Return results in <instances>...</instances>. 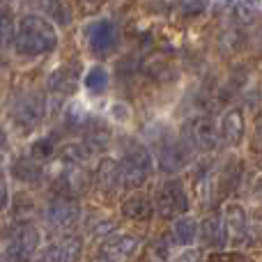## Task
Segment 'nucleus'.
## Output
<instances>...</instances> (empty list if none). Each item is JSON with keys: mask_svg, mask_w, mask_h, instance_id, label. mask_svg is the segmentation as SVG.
Masks as SVG:
<instances>
[{"mask_svg": "<svg viewBox=\"0 0 262 262\" xmlns=\"http://www.w3.org/2000/svg\"><path fill=\"white\" fill-rule=\"evenodd\" d=\"M14 46L21 55H41L58 46V35L53 26L41 16H23L16 28Z\"/></svg>", "mask_w": 262, "mask_h": 262, "instance_id": "nucleus-1", "label": "nucleus"}, {"mask_svg": "<svg viewBox=\"0 0 262 262\" xmlns=\"http://www.w3.org/2000/svg\"><path fill=\"white\" fill-rule=\"evenodd\" d=\"M149 168H152V159H149L147 149L140 143H127L124 157L118 161L120 189H136V186L145 184Z\"/></svg>", "mask_w": 262, "mask_h": 262, "instance_id": "nucleus-2", "label": "nucleus"}, {"mask_svg": "<svg viewBox=\"0 0 262 262\" xmlns=\"http://www.w3.org/2000/svg\"><path fill=\"white\" fill-rule=\"evenodd\" d=\"M189 209L186 191L180 180H170L157 191V212L163 219H175Z\"/></svg>", "mask_w": 262, "mask_h": 262, "instance_id": "nucleus-3", "label": "nucleus"}, {"mask_svg": "<svg viewBox=\"0 0 262 262\" xmlns=\"http://www.w3.org/2000/svg\"><path fill=\"white\" fill-rule=\"evenodd\" d=\"M37 246H39V232L32 226H21L9 239L5 258L7 262H28L37 251Z\"/></svg>", "mask_w": 262, "mask_h": 262, "instance_id": "nucleus-4", "label": "nucleus"}, {"mask_svg": "<svg viewBox=\"0 0 262 262\" xmlns=\"http://www.w3.org/2000/svg\"><path fill=\"white\" fill-rule=\"evenodd\" d=\"M184 136L189 140L191 147H195L198 152H212L216 149L219 134L216 127L209 118H193L184 124Z\"/></svg>", "mask_w": 262, "mask_h": 262, "instance_id": "nucleus-5", "label": "nucleus"}, {"mask_svg": "<svg viewBox=\"0 0 262 262\" xmlns=\"http://www.w3.org/2000/svg\"><path fill=\"white\" fill-rule=\"evenodd\" d=\"M138 249H140V242L136 237L115 235L99 246V258L104 262H124V260L134 258Z\"/></svg>", "mask_w": 262, "mask_h": 262, "instance_id": "nucleus-6", "label": "nucleus"}, {"mask_svg": "<svg viewBox=\"0 0 262 262\" xmlns=\"http://www.w3.org/2000/svg\"><path fill=\"white\" fill-rule=\"evenodd\" d=\"M46 216L53 226L58 228H72L74 223L81 216V205L74 198H67V195H60V198H53L46 209Z\"/></svg>", "mask_w": 262, "mask_h": 262, "instance_id": "nucleus-7", "label": "nucleus"}, {"mask_svg": "<svg viewBox=\"0 0 262 262\" xmlns=\"http://www.w3.org/2000/svg\"><path fill=\"white\" fill-rule=\"evenodd\" d=\"M221 219H223V230H226V242H230V244H242L246 237V230H249L244 207H239V205H228Z\"/></svg>", "mask_w": 262, "mask_h": 262, "instance_id": "nucleus-8", "label": "nucleus"}, {"mask_svg": "<svg viewBox=\"0 0 262 262\" xmlns=\"http://www.w3.org/2000/svg\"><path fill=\"white\" fill-rule=\"evenodd\" d=\"M115 39H118V32H115V26L108 18L95 21L88 28V41H90V49L95 53H108L115 46Z\"/></svg>", "mask_w": 262, "mask_h": 262, "instance_id": "nucleus-9", "label": "nucleus"}, {"mask_svg": "<svg viewBox=\"0 0 262 262\" xmlns=\"http://www.w3.org/2000/svg\"><path fill=\"white\" fill-rule=\"evenodd\" d=\"M189 163V149L180 140H168L159 152V166L163 172H180L182 168Z\"/></svg>", "mask_w": 262, "mask_h": 262, "instance_id": "nucleus-10", "label": "nucleus"}, {"mask_svg": "<svg viewBox=\"0 0 262 262\" xmlns=\"http://www.w3.org/2000/svg\"><path fill=\"white\" fill-rule=\"evenodd\" d=\"M81 239L78 237H62L51 244L44 253V262H76L81 258Z\"/></svg>", "mask_w": 262, "mask_h": 262, "instance_id": "nucleus-11", "label": "nucleus"}, {"mask_svg": "<svg viewBox=\"0 0 262 262\" xmlns=\"http://www.w3.org/2000/svg\"><path fill=\"white\" fill-rule=\"evenodd\" d=\"M244 113L239 108H230L226 115H223V122H221V136L228 145H239L242 138H244Z\"/></svg>", "mask_w": 262, "mask_h": 262, "instance_id": "nucleus-12", "label": "nucleus"}, {"mask_svg": "<svg viewBox=\"0 0 262 262\" xmlns=\"http://www.w3.org/2000/svg\"><path fill=\"white\" fill-rule=\"evenodd\" d=\"M41 118H44V104H41L39 97H28V99H23L18 104V108H16L18 127L32 129L41 122Z\"/></svg>", "mask_w": 262, "mask_h": 262, "instance_id": "nucleus-13", "label": "nucleus"}, {"mask_svg": "<svg viewBox=\"0 0 262 262\" xmlns=\"http://www.w3.org/2000/svg\"><path fill=\"white\" fill-rule=\"evenodd\" d=\"M226 9L232 21L246 26V23H253L255 18H258L260 5H258V0H228Z\"/></svg>", "mask_w": 262, "mask_h": 262, "instance_id": "nucleus-14", "label": "nucleus"}, {"mask_svg": "<svg viewBox=\"0 0 262 262\" xmlns=\"http://www.w3.org/2000/svg\"><path fill=\"white\" fill-rule=\"evenodd\" d=\"M203 239L212 249H223L226 242V230H223V219L221 216H209L203 223Z\"/></svg>", "mask_w": 262, "mask_h": 262, "instance_id": "nucleus-15", "label": "nucleus"}, {"mask_svg": "<svg viewBox=\"0 0 262 262\" xmlns=\"http://www.w3.org/2000/svg\"><path fill=\"white\" fill-rule=\"evenodd\" d=\"M122 214L127 219H134V221H147L154 214V205L143 195H134L122 205Z\"/></svg>", "mask_w": 262, "mask_h": 262, "instance_id": "nucleus-16", "label": "nucleus"}, {"mask_svg": "<svg viewBox=\"0 0 262 262\" xmlns=\"http://www.w3.org/2000/svg\"><path fill=\"white\" fill-rule=\"evenodd\" d=\"M97 180L104 189L115 191L120 189V170H118V161L115 159H104L99 163V170H97Z\"/></svg>", "mask_w": 262, "mask_h": 262, "instance_id": "nucleus-17", "label": "nucleus"}, {"mask_svg": "<svg viewBox=\"0 0 262 262\" xmlns=\"http://www.w3.org/2000/svg\"><path fill=\"white\" fill-rule=\"evenodd\" d=\"M198 237V223L193 219H180L172 228V239L180 246H189L193 244V239Z\"/></svg>", "mask_w": 262, "mask_h": 262, "instance_id": "nucleus-18", "label": "nucleus"}, {"mask_svg": "<svg viewBox=\"0 0 262 262\" xmlns=\"http://www.w3.org/2000/svg\"><path fill=\"white\" fill-rule=\"evenodd\" d=\"M76 88V74L69 67H62L51 76V90L60 92V95H69V92Z\"/></svg>", "mask_w": 262, "mask_h": 262, "instance_id": "nucleus-19", "label": "nucleus"}, {"mask_svg": "<svg viewBox=\"0 0 262 262\" xmlns=\"http://www.w3.org/2000/svg\"><path fill=\"white\" fill-rule=\"evenodd\" d=\"M14 175L21 182H39L41 168L37 166V161H32V159H18V161L14 163Z\"/></svg>", "mask_w": 262, "mask_h": 262, "instance_id": "nucleus-20", "label": "nucleus"}, {"mask_svg": "<svg viewBox=\"0 0 262 262\" xmlns=\"http://www.w3.org/2000/svg\"><path fill=\"white\" fill-rule=\"evenodd\" d=\"M108 85V72L104 67H92L85 76V90L92 95H101Z\"/></svg>", "mask_w": 262, "mask_h": 262, "instance_id": "nucleus-21", "label": "nucleus"}, {"mask_svg": "<svg viewBox=\"0 0 262 262\" xmlns=\"http://www.w3.org/2000/svg\"><path fill=\"white\" fill-rule=\"evenodd\" d=\"M92 154V147L88 143H74V145H67L62 149V161L67 163H83L85 159H90Z\"/></svg>", "mask_w": 262, "mask_h": 262, "instance_id": "nucleus-22", "label": "nucleus"}, {"mask_svg": "<svg viewBox=\"0 0 262 262\" xmlns=\"http://www.w3.org/2000/svg\"><path fill=\"white\" fill-rule=\"evenodd\" d=\"M44 12H49V16H53L58 23H69L72 14H69L67 5H62V0H39Z\"/></svg>", "mask_w": 262, "mask_h": 262, "instance_id": "nucleus-23", "label": "nucleus"}, {"mask_svg": "<svg viewBox=\"0 0 262 262\" xmlns=\"http://www.w3.org/2000/svg\"><path fill=\"white\" fill-rule=\"evenodd\" d=\"M53 154V138H39L35 140L32 145V152H30V159L32 161H44Z\"/></svg>", "mask_w": 262, "mask_h": 262, "instance_id": "nucleus-24", "label": "nucleus"}, {"mask_svg": "<svg viewBox=\"0 0 262 262\" xmlns=\"http://www.w3.org/2000/svg\"><path fill=\"white\" fill-rule=\"evenodd\" d=\"M14 37V23H12V16L7 12H0V49L12 41Z\"/></svg>", "mask_w": 262, "mask_h": 262, "instance_id": "nucleus-25", "label": "nucleus"}, {"mask_svg": "<svg viewBox=\"0 0 262 262\" xmlns=\"http://www.w3.org/2000/svg\"><path fill=\"white\" fill-rule=\"evenodd\" d=\"M205 7H207V0H186L184 3V12L186 14H200V12H205Z\"/></svg>", "mask_w": 262, "mask_h": 262, "instance_id": "nucleus-26", "label": "nucleus"}, {"mask_svg": "<svg viewBox=\"0 0 262 262\" xmlns=\"http://www.w3.org/2000/svg\"><path fill=\"white\" fill-rule=\"evenodd\" d=\"M7 184H5V180H3V175H0V209H5L7 207Z\"/></svg>", "mask_w": 262, "mask_h": 262, "instance_id": "nucleus-27", "label": "nucleus"}, {"mask_svg": "<svg viewBox=\"0 0 262 262\" xmlns=\"http://www.w3.org/2000/svg\"><path fill=\"white\" fill-rule=\"evenodd\" d=\"M78 3H81L85 9H97L99 5H104L106 0H78Z\"/></svg>", "mask_w": 262, "mask_h": 262, "instance_id": "nucleus-28", "label": "nucleus"}]
</instances>
